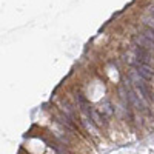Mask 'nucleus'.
<instances>
[{
    "instance_id": "nucleus-1",
    "label": "nucleus",
    "mask_w": 154,
    "mask_h": 154,
    "mask_svg": "<svg viewBox=\"0 0 154 154\" xmlns=\"http://www.w3.org/2000/svg\"><path fill=\"white\" fill-rule=\"evenodd\" d=\"M133 42L136 46L142 48V49H146V51H154V43L151 40H148V38L143 35V34H136L133 37Z\"/></svg>"
},
{
    "instance_id": "nucleus-2",
    "label": "nucleus",
    "mask_w": 154,
    "mask_h": 154,
    "mask_svg": "<svg viewBox=\"0 0 154 154\" xmlns=\"http://www.w3.org/2000/svg\"><path fill=\"white\" fill-rule=\"evenodd\" d=\"M89 120H93L97 126H105L106 125L105 116L102 114L99 109H96V108H91V111H89Z\"/></svg>"
},
{
    "instance_id": "nucleus-3",
    "label": "nucleus",
    "mask_w": 154,
    "mask_h": 154,
    "mask_svg": "<svg viewBox=\"0 0 154 154\" xmlns=\"http://www.w3.org/2000/svg\"><path fill=\"white\" fill-rule=\"evenodd\" d=\"M136 71L143 77L145 80H149L151 77L154 75V72H152V69L148 66V65H142V63H137L136 65Z\"/></svg>"
},
{
    "instance_id": "nucleus-4",
    "label": "nucleus",
    "mask_w": 154,
    "mask_h": 154,
    "mask_svg": "<svg viewBox=\"0 0 154 154\" xmlns=\"http://www.w3.org/2000/svg\"><path fill=\"white\" fill-rule=\"evenodd\" d=\"M99 111L103 114L105 117H111V116L114 114V108H112V105H111V102H109V100H103V102H102Z\"/></svg>"
},
{
    "instance_id": "nucleus-5",
    "label": "nucleus",
    "mask_w": 154,
    "mask_h": 154,
    "mask_svg": "<svg viewBox=\"0 0 154 154\" xmlns=\"http://www.w3.org/2000/svg\"><path fill=\"white\" fill-rule=\"evenodd\" d=\"M146 38H148V40H151L152 43H154V29H151V28H148V29H145L143 32H142Z\"/></svg>"
}]
</instances>
